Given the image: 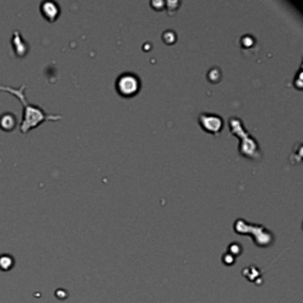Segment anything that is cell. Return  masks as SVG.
Listing matches in <instances>:
<instances>
[{
	"label": "cell",
	"mask_w": 303,
	"mask_h": 303,
	"mask_svg": "<svg viewBox=\"0 0 303 303\" xmlns=\"http://www.w3.org/2000/svg\"><path fill=\"white\" fill-rule=\"evenodd\" d=\"M12 43L15 50V55H17L18 57H24L29 50V45L26 44L25 41L21 37V33H19L18 31H15V32L13 33Z\"/></svg>",
	"instance_id": "52a82bcc"
},
{
	"label": "cell",
	"mask_w": 303,
	"mask_h": 303,
	"mask_svg": "<svg viewBox=\"0 0 303 303\" xmlns=\"http://www.w3.org/2000/svg\"><path fill=\"white\" fill-rule=\"evenodd\" d=\"M41 12L49 22H55L60 15V6L53 2H44L41 4Z\"/></svg>",
	"instance_id": "8992f818"
},
{
	"label": "cell",
	"mask_w": 303,
	"mask_h": 303,
	"mask_svg": "<svg viewBox=\"0 0 303 303\" xmlns=\"http://www.w3.org/2000/svg\"><path fill=\"white\" fill-rule=\"evenodd\" d=\"M229 126H230L231 134L240 139V142L238 145L239 153L243 157L251 159V160H258L262 157L261 148H259L257 140L252 138L245 129L242 120L238 118H231L230 121H229Z\"/></svg>",
	"instance_id": "7a4b0ae2"
},
{
	"label": "cell",
	"mask_w": 303,
	"mask_h": 303,
	"mask_svg": "<svg viewBox=\"0 0 303 303\" xmlns=\"http://www.w3.org/2000/svg\"><path fill=\"white\" fill-rule=\"evenodd\" d=\"M15 127V116L12 115V112H4L0 116V128L5 131L13 130Z\"/></svg>",
	"instance_id": "ba28073f"
},
{
	"label": "cell",
	"mask_w": 303,
	"mask_h": 303,
	"mask_svg": "<svg viewBox=\"0 0 303 303\" xmlns=\"http://www.w3.org/2000/svg\"><path fill=\"white\" fill-rule=\"evenodd\" d=\"M220 79H221V71H220V69L215 67V68H212V69L209 70V72H207V80L210 81V82H211V83H217V82H219Z\"/></svg>",
	"instance_id": "9c48e42d"
},
{
	"label": "cell",
	"mask_w": 303,
	"mask_h": 303,
	"mask_svg": "<svg viewBox=\"0 0 303 303\" xmlns=\"http://www.w3.org/2000/svg\"><path fill=\"white\" fill-rule=\"evenodd\" d=\"M235 231L239 235H251L255 243L259 247L270 245L274 240V235L266 226L248 223L243 218H239L235 221Z\"/></svg>",
	"instance_id": "3957f363"
},
{
	"label": "cell",
	"mask_w": 303,
	"mask_h": 303,
	"mask_svg": "<svg viewBox=\"0 0 303 303\" xmlns=\"http://www.w3.org/2000/svg\"><path fill=\"white\" fill-rule=\"evenodd\" d=\"M167 32H168L169 36L166 37V36H164V34H162V40L165 41L166 44H173V43L177 41L176 32H174V31H172V30H167Z\"/></svg>",
	"instance_id": "30bf717a"
},
{
	"label": "cell",
	"mask_w": 303,
	"mask_h": 303,
	"mask_svg": "<svg viewBox=\"0 0 303 303\" xmlns=\"http://www.w3.org/2000/svg\"><path fill=\"white\" fill-rule=\"evenodd\" d=\"M25 89L26 85H22L19 89L3 87V85H0V90L10 92V94H12L13 96L18 97L23 103V121L21 123V131L23 134L29 133V130L32 129V128L38 127L44 121H58V120L62 119V116L60 115L48 114V112L43 110L41 107L29 103L25 97Z\"/></svg>",
	"instance_id": "6da1fadb"
},
{
	"label": "cell",
	"mask_w": 303,
	"mask_h": 303,
	"mask_svg": "<svg viewBox=\"0 0 303 303\" xmlns=\"http://www.w3.org/2000/svg\"><path fill=\"white\" fill-rule=\"evenodd\" d=\"M198 122L204 131L212 135H220L224 127L223 118L215 112H201L198 116Z\"/></svg>",
	"instance_id": "5b68a950"
},
{
	"label": "cell",
	"mask_w": 303,
	"mask_h": 303,
	"mask_svg": "<svg viewBox=\"0 0 303 303\" xmlns=\"http://www.w3.org/2000/svg\"><path fill=\"white\" fill-rule=\"evenodd\" d=\"M116 90L123 97L137 95L141 88V81L133 72H124L118 77L115 82Z\"/></svg>",
	"instance_id": "277c9868"
}]
</instances>
